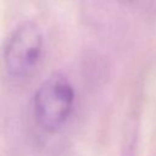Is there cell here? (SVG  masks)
Segmentation results:
<instances>
[{
    "instance_id": "6da1fadb",
    "label": "cell",
    "mask_w": 156,
    "mask_h": 156,
    "mask_svg": "<svg viewBox=\"0 0 156 156\" xmlns=\"http://www.w3.org/2000/svg\"><path fill=\"white\" fill-rule=\"evenodd\" d=\"M74 105V88L62 74H52L44 80L34 95V117L38 126L55 133L69 118Z\"/></svg>"
},
{
    "instance_id": "7a4b0ae2",
    "label": "cell",
    "mask_w": 156,
    "mask_h": 156,
    "mask_svg": "<svg viewBox=\"0 0 156 156\" xmlns=\"http://www.w3.org/2000/svg\"><path fill=\"white\" fill-rule=\"evenodd\" d=\"M44 48L40 28L34 22L21 23L6 40L2 61L7 74L15 79H23L37 68Z\"/></svg>"
},
{
    "instance_id": "3957f363",
    "label": "cell",
    "mask_w": 156,
    "mask_h": 156,
    "mask_svg": "<svg viewBox=\"0 0 156 156\" xmlns=\"http://www.w3.org/2000/svg\"><path fill=\"white\" fill-rule=\"evenodd\" d=\"M130 1H136V0H130Z\"/></svg>"
}]
</instances>
